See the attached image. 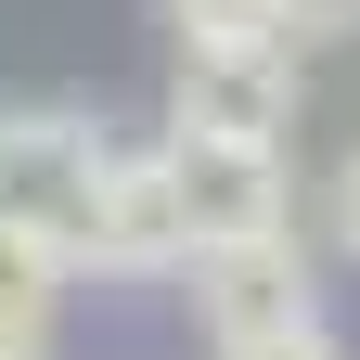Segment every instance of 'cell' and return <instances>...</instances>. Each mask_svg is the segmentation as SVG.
<instances>
[{"label": "cell", "mask_w": 360, "mask_h": 360, "mask_svg": "<svg viewBox=\"0 0 360 360\" xmlns=\"http://www.w3.org/2000/svg\"><path fill=\"white\" fill-rule=\"evenodd\" d=\"M65 245H77V283L90 270H116V283H155V270H180V206H167V142H103L90 129L77 180L52 193Z\"/></svg>", "instance_id": "cell-1"}, {"label": "cell", "mask_w": 360, "mask_h": 360, "mask_svg": "<svg viewBox=\"0 0 360 360\" xmlns=\"http://www.w3.org/2000/svg\"><path fill=\"white\" fill-rule=\"evenodd\" d=\"M167 206H180V257H206V245H257V232H296L283 142H206V129H167Z\"/></svg>", "instance_id": "cell-2"}, {"label": "cell", "mask_w": 360, "mask_h": 360, "mask_svg": "<svg viewBox=\"0 0 360 360\" xmlns=\"http://www.w3.org/2000/svg\"><path fill=\"white\" fill-rule=\"evenodd\" d=\"M167 129H206V142H283V129H296V39H180Z\"/></svg>", "instance_id": "cell-3"}, {"label": "cell", "mask_w": 360, "mask_h": 360, "mask_svg": "<svg viewBox=\"0 0 360 360\" xmlns=\"http://www.w3.org/2000/svg\"><path fill=\"white\" fill-rule=\"evenodd\" d=\"M193 270V309H206V335L232 347V335H270V322H322V296H309V257L296 232H257V245H206V257H180Z\"/></svg>", "instance_id": "cell-4"}, {"label": "cell", "mask_w": 360, "mask_h": 360, "mask_svg": "<svg viewBox=\"0 0 360 360\" xmlns=\"http://www.w3.org/2000/svg\"><path fill=\"white\" fill-rule=\"evenodd\" d=\"M77 245L52 232V206H0V322H65Z\"/></svg>", "instance_id": "cell-5"}, {"label": "cell", "mask_w": 360, "mask_h": 360, "mask_svg": "<svg viewBox=\"0 0 360 360\" xmlns=\"http://www.w3.org/2000/svg\"><path fill=\"white\" fill-rule=\"evenodd\" d=\"M90 155V116H52V103H26V116H0V206H52L65 180ZM65 232V219H52Z\"/></svg>", "instance_id": "cell-6"}, {"label": "cell", "mask_w": 360, "mask_h": 360, "mask_svg": "<svg viewBox=\"0 0 360 360\" xmlns=\"http://www.w3.org/2000/svg\"><path fill=\"white\" fill-rule=\"evenodd\" d=\"M167 26H180V39H283L270 0H167Z\"/></svg>", "instance_id": "cell-7"}, {"label": "cell", "mask_w": 360, "mask_h": 360, "mask_svg": "<svg viewBox=\"0 0 360 360\" xmlns=\"http://www.w3.org/2000/svg\"><path fill=\"white\" fill-rule=\"evenodd\" d=\"M270 26L296 52H322V39H360V0H270Z\"/></svg>", "instance_id": "cell-8"}, {"label": "cell", "mask_w": 360, "mask_h": 360, "mask_svg": "<svg viewBox=\"0 0 360 360\" xmlns=\"http://www.w3.org/2000/svg\"><path fill=\"white\" fill-rule=\"evenodd\" d=\"M219 360H335V335L322 322H270V335H232Z\"/></svg>", "instance_id": "cell-9"}, {"label": "cell", "mask_w": 360, "mask_h": 360, "mask_svg": "<svg viewBox=\"0 0 360 360\" xmlns=\"http://www.w3.org/2000/svg\"><path fill=\"white\" fill-rule=\"evenodd\" d=\"M322 219H335V257H360V155L322 180Z\"/></svg>", "instance_id": "cell-10"}, {"label": "cell", "mask_w": 360, "mask_h": 360, "mask_svg": "<svg viewBox=\"0 0 360 360\" xmlns=\"http://www.w3.org/2000/svg\"><path fill=\"white\" fill-rule=\"evenodd\" d=\"M0 360H52V322H0Z\"/></svg>", "instance_id": "cell-11"}]
</instances>
